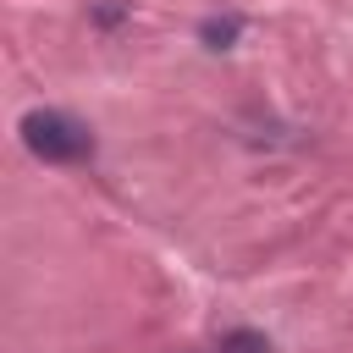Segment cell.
<instances>
[{
  "instance_id": "7a4b0ae2",
  "label": "cell",
  "mask_w": 353,
  "mask_h": 353,
  "mask_svg": "<svg viewBox=\"0 0 353 353\" xmlns=\"http://www.w3.org/2000/svg\"><path fill=\"white\" fill-rule=\"evenodd\" d=\"M215 353H270V342H265L259 331H226Z\"/></svg>"
},
{
  "instance_id": "6da1fadb",
  "label": "cell",
  "mask_w": 353,
  "mask_h": 353,
  "mask_svg": "<svg viewBox=\"0 0 353 353\" xmlns=\"http://www.w3.org/2000/svg\"><path fill=\"white\" fill-rule=\"evenodd\" d=\"M22 143H28L39 160H55V165L94 154V132H88L77 116H66V110H28V116H22Z\"/></svg>"
},
{
  "instance_id": "3957f363",
  "label": "cell",
  "mask_w": 353,
  "mask_h": 353,
  "mask_svg": "<svg viewBox=\"0 0 353 353\" xmlns=\"http://www.w3.org/2000/svg\"><path fill=\"white\" fill-rule=\"evenodd\" d=\"M237 33V17H226V22H204V39H210V50H226V39Z\"/></svg>"
}]
</instances>
